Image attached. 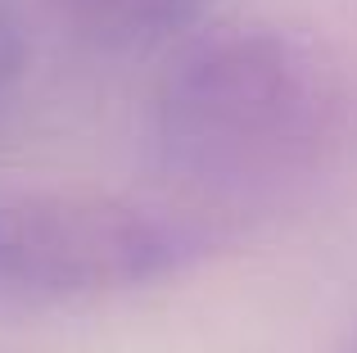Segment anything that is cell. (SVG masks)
Returning a JSON list of instances; mask_svg holds the SVG:
<instances>
[{
    "label": "cell",
    "mask_w": 357,
    "mask_h": 353,
    "mask_svg": "<svg viewBox=\"0 0 357 353\" xmlns=\"http://www.w3.org/2000/svg\"><path fill=\"white\" fill-rule=\"evenodd\" d=\"M357 145V68L280 23H218L176 45L149 105L154 163L218 213L340 168Z\"/></svg>",
    "instance_id": "1"
},
{
    "label": "cell",
    "mask_w": 357,
    "mask_h": 353,
    "mask_svg": "<svg viewBox=\"0 0 357 353\" xmlns=\"http://www.w3.org/2000/svg\"><path fill=\"white\" fill-rule=\"evenodd\" d=\"M227 245L199 204L109 190L0 195V303L73 308L195 272Z\"/></svg>",
    "instance_id": "2"
},
{
    "label": "cell",
    "mask_w": 357,
    "mask_h": 353,
    "mask_svg": "<svg viewBox=\"0 0 357 353\" xmlns=\"http://www.w3.org/2000/svg\"><path fill=\"white\" fill-rule=\"evenodd\" d=\"M86 41L105 50H154L199 32L213 0H59Z\"/></svg>",
    "instance_id": "3"
},
{
    "label": "cell",
    "mask_w": 357,
    "mask_h": 353,
    "mask_svg": "<svg viewBox=\"0 0 357 353\" xmlns=\"http://www.w3.org/2000/svg\"><path fill=\"white\" fill-rule=\"evenodd\" d=\"M23 59H27V45H23V32L9 14H0V105L5 96L14 91L18 73H23Z\"/></svg>",
    "instance_id": "4"
},
{
    "label": "cell",
    "mask_w": 357,
    "mask_h": 353,
    "mask_svg": "<svg viewBox=\"0 0 357 353\" xmlns=\"http://www.w3.org/2000/svg\"><path fill=\"white\" fill-rule=\"evenodd\" d=\"M344 353H357V336H353V340H349V349H344Z\"/></svg>",
    "instance_id": "5"
}]
</instances>
